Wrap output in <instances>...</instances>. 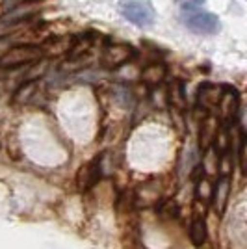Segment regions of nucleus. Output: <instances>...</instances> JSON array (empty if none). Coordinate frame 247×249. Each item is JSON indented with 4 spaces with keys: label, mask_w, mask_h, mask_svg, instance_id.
<instances>
[{
    "label": "nucleus",
    "mask_w": 247,
    "mask_h": 249,
    "mask_svg": "<svg viewBox=\"0 0 247 249\" xmlns=\"http://www.w3.org/2000/svg\"><path fill=\"white\" fill-rule=\"evenodd\" d=\"M182 22L195 34H205V36H212L217 34L221 28V22L217 19V15H214L212 11H201L188 8L182 13Z\"/></svg>",
    "instance_id": "obj_1"
},
{
    "label": "nucleus",
    "mask_w": 247,
    "mask_h": 249,
    "mask_svg": "<svg viewBox=\"0 0 247 249\" xmlns=\"http://www.w3.org/2000/svg\"><path fill=\"white\" fill-rule=\"evenodd\" d=\"M41 56L43 51L35 45H17V47H11L10 51L0 58V67L2 69H17V67L28 65V63H37L41 60Z\"/></svg>",
    "instance_id": "obj_2"
},
{
    "label": "nucleus",
    "mask_w": 247,
    "mask_h": 249,
    "mask_svg": "<svg viewBox=\"0 0 247 249\" xmlns=\"http://www.w3.org/2000/svg\"><path fill=\"white\" fill-rule=\"evenodd\" d=\"M119 11L126 21L136 26H141V28L151 26L155 22V13L151 10V6L141 0H123L119 4Z\"/></svg>",
    "instance_id": "obj_3"
},
{
    "label": "nucleus",
    "mask_w": 247,
    "mask_h": 249,
    "mask_svg": "<svg viewBox=\"0 0 247 249\" xmlns=\"http://www.w3.org/2000/svg\"><path fill=\"white\" fill-rule=\"evenodd\" d=\"M136 56H138V52L126 43H108V45H104L103 65L108 69H117L124 63H128Z\"/></svg>",
    "instance_id": "obj_4"
},
{
    "label": "nucleus",
    "mask_w": 247,
    "mask_h": 249,
    "mask_svg": "<svg viewBox=\"0 0 247 249\" xmlns=\"http://www.w3.org/2000/svg\"><path fill=\"white\" fill-rule=\"evenodd\" d=\"M216 108L219 110V115L225 121V124L234 121L238 108H240V95H238L236 89L234 88H227L225 91L221 93V97H219V103H217Z\"/></svg>",
    "instance_id": "obj_5"
},
{
    "label": "nucleus",
    "mask_w": 247,
    "mask_h": 249,
    "mask_svg": "<svg viewBox=\"0 0 247 249\" xmlns=\"http://www.w3.org/2000/svg\"><path fill=\"white\" fill-rule=\"evenodd\" d=\"M101 160H103V156L93 158L91 162H89L88 166H84L82 171L78 173V186L82 188V190L93 188L97 184V180L101 178V173H103V169H101Z\"/></svg>",
    "instance_id": "obj_6"
},
{
    "label": "nucleus",
    "mask_w": 247,
    "mask_h": 249,
    "mask_svg": "<svg viewBox=\"0 0 247 249\" xmlns=\"http://www.w3.org/2000/svg\"><path fill=\"white\" fill-rule=\"evenodd\" d=\"M165 74H167V69H165V65L162 62H155L151 63V65H147L143 71H141V80L143 84L147 86H160V84L164 82Z\"/></svg>",
    "instance_id": "obj_7"
},
{
    "label": "nucleus",
    "mask_w": 247,
    "mask_h": 249,
    "mask_svg": "<svg viewBox=\"0 0 247 249\" xmlns=\"http://www.w3.org/2000/svg\"><path fill=\"white\" fill-rule=\"evenodd\" d=\"M217 119L216 117H206V119H203V123H201V140H199V143H201V149L203 151H206L208 147H212V143H214V138H216V132H217Z\"/></svg>",
    "instance_id": "obj_8"
},
{
    "label": "nucleus",
    "mask_w": 247,
    "mask_h": 249,
    "mask_svg": "<svg viewBox=\"0 0 247 249\" xmlns=\"http://www.w3.org/2000/svg\"><path fill=\"white\" fill-rule=\"evenodd\" d=\"M227 197H229V177H219L216 186H212V199H216V205L219 212L225 210Z\"/></svg>",
    "instance_id": "obj_9"
},
{
    "label": "nucleus",
    "mask_w": 247,
    "mask_h": 249,
    "mask_svg": "<svg viewBox=\"0 0 247 249\" xmlns=\"http://www.w3.org/2000/svg\"><path fill=\"white\" fill-rule=\"evenodd\" d=\"M35 88H37V78H26V80L19 86V89L15 91L13 101H15V103H26L32 95L35 93Z\"/></svg>",
    "instance_id": "obj_10"
},
{
    "label": "nucleus",
    "mask_w": 247,
    "mask_h": 249,
    "mask_svg": "<svg viewBox=\"0 0 247 249\" xmlns=\"http://www.w3.org/2000/svg\"><path fill=\"white\" fill-rule=\"evenodd\" d=\"M190 240L194 246H203L206 240V223L205 219L197 218L190 225Z\"/></svg>",
    "instance_id": "obj_11"
},
{
    "label": "nucleus",
    "mask_w": 247,
    "mask_h": 249,
    "mask_svg": "<svg viewBox=\"0 0 247 249\" xmlns=\"http://www.w3.org/2000/svg\"><path fill=\"white\" fill-rule=\"evenodd\" d=\"M167 99H169V101H171V104H173V106H176L178 110H180V108H184V101H186L184 82H180V80H178V82H176L175 86H173V88L167 91Z\"/></svg>",
    "instance_id": "obj_12"
},
{
    "label": "nucleus",
    "mask_w": 247,
    "mask_h": 249,
    "mask_svg": "<svg viewBox=\"0 0 247 249\" xmlns=\"http://www.w3.org/2000/svg\"><path fill=\"white\" fill-rule=\"evenodd\" d=\"M197 197L205 199V201H210L212 199V184H208L205 180V177H201L197 180Z\"/></svg>",
    "instance_id": "obj_13"
},
{
    "label": "nucleus",
    "mask_w": 247,
    "mask_h": 249,
    "mask_svg": "<svg viewBox=\"0 0 247 249\" xmlns=\"http://www.w3.org/2000/svg\"><path fill=\"white\" fill-rule=\"evenodd\" d=\"M178 4H180V6H184L186 10H188V8H195V6L205 4V0H178Z\"/></svg>",
    "instance_id": "obj_14"
}]
</instances>
